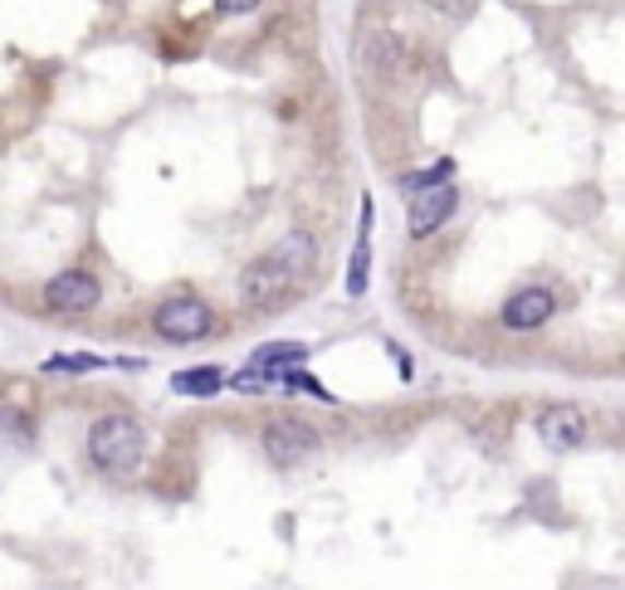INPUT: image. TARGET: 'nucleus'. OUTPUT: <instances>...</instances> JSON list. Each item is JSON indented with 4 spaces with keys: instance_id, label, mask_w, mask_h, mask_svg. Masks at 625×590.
I'll list each match as a JSON object with an SVG mask.
<instances>
[{
    "instance_id": "nucleus-14",
    "label": "nucleus",
    "mask_w": 625,
    "mask_h": 590,
    "mask_svg": "<svg viewBox=\"0 0 625 590\" xmlns=\"http://www.w3.org/2000/svg\"><path fill=\"white\" fill-rule=\"evenodd\" d=\"M440 181H455V162H450V156H440V162H431V166H421V172L401 176V191L411 196V191H425V186H440Z\"/></svg>"
},
{
    "instance_id": "nucleus-18",
    "label": "nucleus",
    "mask_w": 625,
    "mask_h": 590,
    "mask_svg": "<svg viewBox=\"0 0 625 590\" xmlns=\"http://www.w3.org/2000/svg\"><path fill=\"white\" fill-rule=\"evenodd\" d=\"M215 5H221L225 15H255L259 0H215Z\"/></svg>"
},
{
    "instance_id": "nucleus-6",
    "label": "nucleus",
    "mask_w": 625,
    "mask_h": 590,
    "mask_svg": "<svg viewBox=\"0 0 625 590\" xmlns=\"http://www.w3.org/2000/svg\"><path fill=\"white\" fill-rule=\"evenodd\" d=\"M538 439L552 449V455H567V449H581L587 445V435H591V425H587V410H577V405H547V410H538Z\"/></svg>"
},
{
    "instance_id": "nucleus-17",
    "label": "nucleus",
    "mask_w": 625,
    "mask_h": 590,
    "mask_svg": "<svg viewBox=\"0 0 625 590\" xmlns=\"http://www.w3.org/2000/svg\"><path fill=\"white\" fill-rule=\"evenodd\" d=\"M98 366H103V356H49L45 371H69V376H79V371H98Z\"/></svg>"
},
{
    "instance_id": "nucleus-12",
    "label": "nucleus",
    "mask_w": 625,
    "mask_h": 590,
    "mask_svg": "<svg viewBox=\"0 0 625 590\" xmlns=\"http://www.w3.org/2000/svg\"><path fill=\"white\" fill-rule=\"evenodd\" d=\"M362 59H367L381 79H396V73L405 69V49H401V39H391V35H372L367 49H362Z\"/></svg>"
},
{
    "instance_id": "nucleus-16",
    "label": "nucleus",
    "mask_w": 625,
    "mask_h": 590,
    "mask_svg": "<svg viewBox=\"0 0 625 590\" xmlns=\"http://www.w3.org/2000/svg\"><path fill=\"white\" fill-rule=\"evenodd\" d=\"M0 439H10V445H20V449L35 445V429H30V415H20V410L0 405Z\"/></svg>"
},
{
    "instance_id": "nucleus-10",
    "label": "nucleus",
    "mask_w": 625,
    "mask_h": 590,
    "mask_svg": "<svg viewBox=\"0 0 625 590\" xmlns=\"http://www.w3.org/2000/svg\"><path fill=\"white\" fill-rule=\"evenodd\" d=\"M304 362H308L304 342H269V346H259V352L249 356V366H264V371H274V376L294 371V366H304Z\"/></svg>"
},
{
    "instance_id": "nucleus-1",
    "label": "nucleus",
    "mask_w": 625,
    "mask_h": 590,
    "mask_svg": "<svg viewBox=\"0 0 625 590\" xmlns=\"http://www.w3.org/2000/svg\"><path fill=\"white\" fill-rule=\"evenodd\" d=\"M89 459L103 473H138V463L148 459V429L132 415H103L89 425Z\"/></svg>"
},
{
    "instance_id": "nucleus-2",
    "label": "nucleus",
    "mask_w": 625,
    "mask_h": 590,
    "mask_svg": "<svg viewBox=\"0 0 625 590\" xmlns=\"http://www.w3.org/2000/svg\"><path fill=\"white\" fill-rule=\"evenodd\" d=\"M152 332L162 342H201V337L215 332V312L191 293H176L152 312Z\"/></svg>"
},
{
    "instance_id": "nucleus-3",
    "label": "nucleus",
    "mask_w": 625,
    "mask_h": 590,
    "mask_svg": "<svg viewBox=\"0 0 625 590\" xmlns=\"http://www.w3.org/2000/svg\"><path fill=\"white\" fill-rule=\"evenodd\" d=\"M318 449H322L318 429L304 425V420H269L264 425V455L279 469H298V463L318 459Z\"/></svg>"
},
{
    "instance_id": "nucleus-15",
    "label": "nucleus",
    "mask_w": 625,
    "mask_h": 590,
    "mask_svg": "<svg viewBox=\"0 0 625 590\" xmlns=\"http://www.w3.org/2000/svg\"><path fill=\"white\" fill-rule=\"evenodd\" d=\"M279 386V376L274 371H264V366H245V371H235L231 376V386L225 391H239V396H264V391H274Z\"/></svg>"
},
{
    "instance_id": "nucleus-9",
    "label": "nucleus",
    "mask_w": 625,
    "mask_h": 590,
    "mask_svg": "<svg viewBox=\"0 0 625 590\" xmlns=\"http://www.w3.org/2000/svg\"><path fill=\"white\" fill-rule=\"evenodd\" d=\"M269 255H274L279 263H284V269L294 273V279H308V273H312V263H318V239H312L308 229H288V235L279 239V245L269 249Z\"/></svg>"
},
{
    "instance_id": "nucleus-19",
    "label": "nucleus",
    "mask_w": 625,
    "mask_h": 590,
    "mask_svg": "<svg viewBox=\"0 0 625 590\" xmlns=\"http://www.w3.org/2000/svg\"><path fill=\"white\" fill-rule=\"evenodd\" d=\"M435 10H440V15H469V5H474V0H431Z\"/></svg>"
},
{
    "instance_id": "nucleus-7",
    "label": "nucleus",
    "mask_w": 625,
    "mask_h": 590,
    "mask_svg": "<svg viewBox=\"0 0 625 590\" xmlns=\"http://www.w3.org/2000/svg\"><path fill=\"white\" fill-rule=\"evenodd\" d=\"M98 298H103L98 279L83 273V269H69V273H59V279L45 283V308L49 312H89V308H98Z\"/></svg>"
},
{
    "instance_id": "nucleus-8",
    "label": "nucleus",
    "mask_w": 625,
    "mask_h": 590,
    "mask_svg": "<svg viewBox=\"0 0 625 590\" xmlns=\"http://www.w3.org/2000/svg\"><path fill=\"white\" fill-rule=\"evenodd\" d=\"M552 312H557V298H552L547 288H518L514 298L498 308V322H504L508 332H538Z\"/></svg>"
},
{
    "instance_id": "nucleus-13",
    "label": "nucleus",
    "mask_w": 625,
    "mask_h": 590,
    "mask_svg": "<svg viewBox=\"0 0 625 590\" xmlns=\"http://www.w3.org/2000/svg\"><path fill=\"white\" fill-rule=\"evenodd\" d=\"M367 273H372V235H357L352 263H347V298H362V293H367Z\"/></svg>"
},
{
    "instance_id": "nucleus-11",
    "label": "nucleus",
    "mask_w": 625,
    "mask_h": 590,
    "mask_svg": "<svg viewBox=\"0 0 625 590\" xmlns=\"http://www.w3.org/2000/svg\"><path fill=\"white\" fill-rule=\"evenodd\" d=\"M231 386V376L221 366H191V371H176L172 376V391L176 396H215Z\"/></svg>"
},
{
    "instance_id": "nucleus-4",
    "label": "nucleus",
    "mask_w": 625,
    "mask_h": 590,
    "mask_svg": "<svg viewBox=\"0 0 625 590\" xmlns=\"http://www.w3.org/2000/svg\"><path fill=\"white\" fill-rule=\"evenodd\" d=\"M294 283L298 279L284 269V263L274 255H264L239 273V303H245V308H279V303L294 293Z\"/></svg>"
},
{
    "instance_id": "nucleus-5",
    "label": "nucleus",
    "mask_w": 625,
    "mask_h": 590,
    "mask_svg": "<svg viewBox=\"0 0 625 590\" xmlns=\"http://www.w3.org/2000/svg\"><path fill=\"white\" fill-rule=\"evenodd\" d=\"M455 210H460V191H455V181L411 191V200H405V225H411V239H431L435 229L455 215Z\"/></svg>"
}]
</instances>
